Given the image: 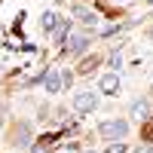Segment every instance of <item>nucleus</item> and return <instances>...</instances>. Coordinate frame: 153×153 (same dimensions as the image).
Returning a JSON list of instances; mask_svg holds the SVG:
<instances>
[{
	"label": "nucleus",
	"instance_id": "1",
	"mask_svg": "<svg viewBox=\"0 0 153 153\" xmlns=\"http://www.w3.org/2000/svg\"><path fill=\"white\" fill-rule=\"evenodd\" d=\"M98 135L104 138V141H123V138L129 135V123L126 120H104L98 126Z\"/></svg>",
	"mask_w": 153,
	"mask_h": 153
},
{
	"label": "nucleus",
	"instance_id": "12",
	"mask_svg": "<svg viewBox=\"0 0 153 153\" xmlns=\"http://www.w3.org/2000/svg\"><path fill=\"white\" fill-rule=\"evenodd\" d=\"M95 65H98V58H86L83 65H80V74H89V71H92Z\"/></svg>",
	"mask_w": 153,
	"mask_h": 153
},
{
	"label": "nucleus",
	"instance_id": "11",
	"mask_svg": "<svg viewBox=\"0 0 153 153\" xmlns=\"http://www.w3.org/2000/svg\"><path fill=\"white\" fill-rule=\"evenodd\" d=\"M16 144H28V126H19V135H16Z\"/></svg>",
	"mask_w": 153,
	"mask_h": 153
},
{
	"label": "nucleus",
	"instance_id": "15",
	"mask_svg": "<svg viewBox=\"0 0 153 153\" xmlns=\"http://www.w3.org/2000/svg\"><path fill=\"white\" fill-rule=\"evenodd\" d=\"M150 37H153V28H150Z\"/></svg>",
	"mask_w": 153,
	"mask_h": 153
},
{
	"label": "nucleus",
	"instance_id": "10",
	"mask_svg": "<svg viewBox=\"0 0 153 153\" xmlns=\"http://www.w3.org/2000/svg\"><path fill=\"white\" fill-rule=\"evenodd\" d=\"M52 141H55V138H52V135H46V138H43V144H34L31 153H46L49 147H52Z\"/></svg>",
	"mask_w": 153,
	"mask_h": 153
},
{
	"label": "nucleus",
	"instance_id": "6",
	"mask_svg": "<svg viewBox=\"0 0 153 153\" xmlns=\"http://www.w3.org/2000/svg\"><path fill=\"white\" fill-rule=\"evenodd\" d=\"M43 83H46V92H58V86H61V76H58L55 71H49V74L43 76Z\"/></svg>",
	"mask_w": 153,
	"mask_h": 153
},
{
	"label": "nucleus",
	"instance_id": "8",
	"mask_svg": "<svg viewBox=\"0 0 153 153\" xmlns=\"http://www.w3.org/2000/svg\"><path fill=\"white\" fill-rule=\"evenodd\" d=\"M55 25H58V16H55V12H43V19H40V28H43V31H52Z\"/></svg>",
	"mask_w": 153,
	"mask_h": 153
},
{
	"label": "nucleus",
	"instance_id": "9",
	"mask_svg": "<svg viewBox=\"0 0 153 153\" xmlns=\"http://www.w3.org/2000/svg\"><path fill=\"white\" fill-rule=\"evenodd\" d=\"M52 31H55V40H65V37H68V31H71V25H68V22H58Z\"/></svg>",
	"mask_w": 153,
	"mask_h": 153
},
{
	"label": "nucleus",
	"instance_id": "13",
	"mask_svg": "<svg viewBox=\"0 0 153 153\" xmlns=\"http://www.w3.org/2000/svg\"><path fill=\"white\" fill-rule=\"evenodd\" d=\"M107 153H126V144H123V141H110Z\"/></svg>",
	"mask_w": 153,
	"mask_h": 153
},
{
	"label": "nucleus",
	"instance_id": "2",
	"mask_svg": "<svg viewBox=\"0 0 153 153\" xmlns=\"http://www.w3.org/2000/svg\"><path fill=\"white\" fill-rule=\"evenodd\" d=\"M74 107L80 110V113H89V110H95L98 107V95L89 89V92H76V98H74Z\"/></svg>",
	"mask_w": 153,
	"mask_h": 153
},
{
	"label": "nucleus",
	"instance_id": "4",
	"mask_svg": "<svg viewBox=\"0 0 153 153\" xmlns=\"http://www.w3.org/2000/svg\"><path fill=\"white\" fill-rule=\"evenodd\" d=\"M147 113H150V104H147V101H135V104H132V120L144 123V120H147Z\"/></svg>",
	"mask_w": 153,
	"mask_h": 153
},
{
	"label": "nucleus",
	"instance_id": "16",
	"mask_svg": "<svg viewBox=\"0 0 153 153\" xmlns=\"http://www.w3.org/2000/svg\"><path fill=\"white\" fill-rule=\"evenodd\" d=\"M150 3H153V0H150Z\"/></svg>",
	"mask_w": 153,
	"mask_h": 153
},
{
	"label": "nucleus",
	"instance_id": "14",
	"mask_svg": "<svg viewBox=\"0 0 153 153\" xmlns=\"http://www.w3.org/2000/svg\"><path fill=\"white\" fill-rule=\"evenodd\" d=\"M135 153H150V147H138V150H135Z\"/></svg>",
	"mask_w": 153,
	"mask_h": 153
},
{
	"label": "nucleus",
	"instance_id": "5",
	"mask_svg": "<svg viewBox=\"0 0 153 153\" xmlns=\"http://www.w3.org/2000/svg\"><path fill=\"white\" fill-rule=\"evenodd\" d=\"M86 46H89V37L76 34V37H71V43H68V52H86Z\"/></svg>",
	"mask_w": 153,
	"mask_h": 153
},
{
	"label": "nucleus",
	"instance_id": "3",
	"mask_svg": "<svg viewBox=\"0 0 153 153\" xmlns=\"http://www.w3.org/2000/svg\"><path fill=\"white\" fill-rule=\"evenodd\" d=\"M98 89H101L104 95H117V92H120V76H117V74H104V76H101V83H98Z\"/></svg>",
	"mask_w": 153,
	"mask_h": 153
},
{
	"label": "nucleus",
	"instance_id": "7",
	"mask_svg": "<svg viewBox=\"0 0 153 153\" xmlns=\"http://www.w3.org/2000/svg\"><path fill=\"white\" fill-rule=\"evenodd\" d=\"M74 16L80 19L83 25H95V12H89L86 6H76V9H74Z\"/></svg>",
	"mask_w": 153,
	"mask_h": 153
}]
</instances>
